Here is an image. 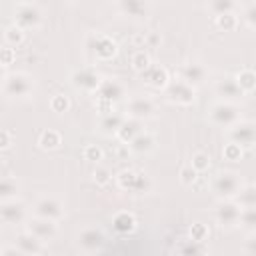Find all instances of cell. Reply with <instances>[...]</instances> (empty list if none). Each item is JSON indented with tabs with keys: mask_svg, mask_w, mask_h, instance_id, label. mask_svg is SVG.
<instances>
[{
	"mask_svg": "<svg viewBox=\"0 0 256 256\" xmlns=\"http://www.w3.org/2000/svg\"><path fill=\"white\" fill-rule=\"evenodd\" d=\"M222 156H224V160H232V162H236V160H240V158L244 156V150H242L238 144L228 142V144L222 148Z\"/></svg>",
	"mask_w": 256,
	"mask_h": 256,
	"instance_id": "cell-40",
	"label": "cell"
},
{
	"mask_svg": "<svg viewBox=\"0 0 256 256\" xmlns=\"http://www.w3.org/2000/svg\"><path fill=\"white\" fill-rule=\"evenodd\" d=\"M208 120L218 128H228L230 130L232 126H236L242 120V116H240V110H238L236 104L220 100V102H216L208 108Z\"/></svg>",
	"mask_w": 256,
	"mask_h": 256,
	"instance_id": "cell-4",
	"label": "cell"
},
{
	"mask_svg": "<svg viewBox=\"0 0 256 256\" xmlns=\"http://www.w3.org/2000/svg\"><path fill=\"white\" fill-rule=\"evenodd\" d=\"M18 198V182L14 176H4L0 182V200L8 202V200H16Z\"/></svg>",
	"mask_w": 256,
	"mask_h": 256,
	"instance_id": "cell-28",
	"label": "cell"
},
{
	"mask_svg": "<svg viewBox=\"0 0 256 256\" xmlns=\"http://www.w3.org/2000/svg\"><path fill=\"white\" fill-rule=\"evenodd\" d=\"M50 108H52V112L62 114V112H66V110L70 108V98L64 96V94H56V96H52V100H50Z\"/></svg>",
	"mask_w": 256,
	"mask_h": 256,
	"instance_id": "cell-39",
	"label": "cell"
},
{
	"mask_svg": "<svg viewBox=\"0 0 256 256\" xmlns=\"http://www.w3.org/2000/svg\"><path fill=\"white\" fill-rule=\"evenodd\" d=\"M106 238H104V232L96 226H88L84 230H80L76 234V244L82 252H88V254H94L98 252L102 246H104Z\"/></svg>",
	"mask_w": 256,
	"mask_h": 256,
	"instance_id": "cell-15",
	"label": "cell"
},
{
	"mask_svg": "<svg viewBox=\"0 0 256 256\" xmlns=\"http://www.w3.org/2000/svg\"><path fill=\"white\" fill-rule=\"evenodd\" d=\"M116 186L124 192H132V194H146L152 190V180L146 172H138V170H120L116 174Z\"/></svg>",
	"mask_w": 256,
	"mask_h": 256,
	"instance_id": "cell-3",
	"label": "cell"
},
{
	"mask_svg": "<svg viewBox=\"0 0 256 256\" xmlns=\"http://www.w3.org/2000/svg\"><path fill=\"white\" fill-rule=\"evenodd\" d=\"M86 46L98 60H104V62L112 60L118 54V44L106 34H90L86 40Z\"/></svg>",
	"mask_w": 256,
	"mask_h": 256,
	"instance_id": "cell-9",
	"label": "cell"
},
{
	"mask_svg": "<svg viewBox=\"0 0 256 256\" xmlns=\"http://www.w3.org/2000/svg\"><path fill=\"white\" fill-rule=\"evenodd\" d=\"M84 160H90V162H100L102 160V156H104V152H102V148L100 146H96V144H88V146H84Z\"/></svg>",
	"mask_w": 256,
	"mask_h": 256,
	"instance_id": "cell-41",
	"label": "cell"
},
{
	"mask_svg": "<svg viewBox=\"0 0 256 256\" xmlns=\"http://www.w3.org/2000/svg\"><path fill=\"white\" fill-rule=\"evenodd\" d=\"M126 114L134 120H148L156 116V104L150 96H130L126 100Z\"/></svg>",
	"mask_w": 256,
	"mask_h": 256,
	"instance_id": "cell-11",
	"label": "cell"
},
{
	"mask_svg": "<svg viewBox=\"0 0 256 256\" xmlns=\"http://www.w3.org/2000/svg\"><path fill=\"white\" fill-rule=\"evenodd\" d=\"M240 208H256V186H244L242 192L236 196Z\"/></svg>",
	"mask_w": 256,
	"mask_h": 256,
	"instance_id": "cell-32",
	"label": "cell"
},
{
	"mask_svg": "<svg viewBox=\"0 0 256 256\" xmlns=\"http://www.w3.org/2000/svg\"><path fill=\"white\" fill-rule=\"evenodd\" d=\"M42 20H44V14H42V8L38 4H34V2L14 4V24L20 26L24 32L40 28Z\"/></svg>",
	"mask_w": 256,
	"mask_h": 256,
	"instance_id": "cell-5",
	"label": "cell"
},
{
	"mask_svg": "<svg viewBox=\"0 0 256 256\" xmlns=\"http://www.w3.org/2000/svg\"><path fill=\"white\" fill-rule=\"evenodd\" d=\"M164 96L172 104L190 106V104L196 102V88L178 78V80H170V84L164 88Z\"/></svg>",
	"mask_w": 256,
	"mask_h": 256,
	"instance_id": "cell-6",
	"label": "cell"
},
{
	"mask_svg": "<svg viewBox=\"0 0 256 256\" xmlns=\"http://www.w3.org/2000/svg\"><path fill=\"white\" fill-rule=\"evenodd\" d=\"M160 40H162V38H160V34H156V32H148V34L144 36V42H146L150 48H152V46H158Z\"/></svg>",
	"mask_w": 256,
	"mask_h": 256,
	"instance_id": "cell-47",
	"label": "cell"
},
{
	"mask_svg": "<svg viewBox=\"0 0 256 256\" xmlns=\"http://www.w3.org/2000/svg\"><path fill=\"white\" fill-rule=\"evenodd\" d=\"M140 78L144 84H148L150 88H156V90H164L170 84L168 70L164 66H158V64H150L144 72H140Z\"/></svg>",
	"mask_w": 256,
	"mask_h": 256,
	"instance_id": "cell-18",
	"label": "cell"
},
{
	"mask_svg": "<svg viewBox=\"0 0 256 256\" xmlns=\"http://www.w3.org/2000/svg\"><path fill=\"white\" fill-rule=\"evenodd\" d=\"M206 8H208V10L214 14V18H216V16H222V14L236 12L238 4H236V2H232V0H214V2H208V4H206Z\"/></svg>",
	"mask_w": 256,
	"mask_h": 256,
	"instance_id": "cell-31",
	"label": "cell"
},
{
	"mask_svg": "<svg viewBox=\"0 0 256 256\" xmlns=\"http://www.w3.org/2000/svg\"><path fill=\"white\" fill-rule=\"evenodd\" d=\"M0 58H2V68L6 70V68H8L12 62H14V58H16V52H14V48H10V46H6V44H4Z\"/></svg>",
	"mask_w": 256,
	"mask_h": 256,
	"instance_id": "cell-45",
	"label": "cell"
},
{
	"mask_svg": "<svg viewBox=\"0 0 256 256\" xmlns=\"http://www.w3.org/2000/svg\"><path fill=\"white\" fill-rule=\"evenodd\" d=\"M92 180H94L96 186H106V184H110V180H112V172H110L106 166H98V164H96V168H94V172H92Z\"/></svg>",
	"mask_w": 256,
	"mask_h": 256,
	"instance_id": "cell-38",
	"label": "cell"
},
{
	"mask_svg": "<svg viewBox=\"0 0 256 256\" xmlns=\"http://www.w3.org/2000/svg\"><path fill=\"white\" fill-rule=\"evenodd\" d=\"M178 176H180V182H182L184 186H192V184L196 182V178H198V172L188 164V166H182V168H180V174H178Z\"/></svg>",
	"mask_w": 256,
	"mask_h": 256,
	"instance_id": "cell-42",
	"label": "cell"
},
{
	"mask_svg": "<svg viewBox=\"0 0 256 256\" xmlns=\"http://www.w3.org/2000/svg\"><path fill=\"white\" fill-rule=\"evenodd\" d=\"M94 96H96L98 102L112 106V104H116V102H120V100L126 98V88H124V84H122L120 80H116V78H104Z\"/></svg>",
	"mask_w": 256,
	"mask_h": 256,
	"instance_id": "cell-13",
	"label": "cell"
},
{
	"mask_svg": "<svg viewBox=\"0 0 256 256\" xmlns=\"http://www.w3.org/2000/svg\"><path fill=\"white\" fill-rule=\"evenodd\" d=\"M152 62H150V56L144 52V50H136L132 56H130V66L140 74V72H144L148 66H150Z\"/></svg>",
	"mask_w": 256,
	"mask_h": 256,
	"instance_id": "cell-36",
	"label": "cell"
},
{
	"mask_svg": "<svg viewBox=\"0 0 256 256\" xmlns=\"http://www.w3.org/2000/svg\"><path fill=\"white\" fill-rule=\"evenodd\" d=\"M242 250H244L246 256H256V232L246 236V240L242 244Z\"/></svg>",
	"mask_w": 256,
	"mask_h": 256,
	"instance_id": "cell-44",
	"label": "cell"
},
{
	"mask_svg": "<svg viewBox=\"0 0 256 256\" xmlns=\"http://www.w3.org/2000/svg\"><path fill=\"white\" fill-rule=\"evenodd\" d=\"M14 246H16L24 256H40L42 250H44V242L38 240V238H36L34 234H30L28 230L16 234V238H14Z\"/></svg>",
	"mask_w": 256,
	"mask_h": 256,
	"instance_id": "cell-20",
	"label": "cell"
},
{
	"mask_svg": "<svg viewBox=\"0 0 256 256\" xmlns=\"http://www.w3.org/2000/svg\"><path fill=\"white\" fill-rule=\"evenodd\" d=\"M136 226H138L136 216H134L132 212H128V210H120V212H116V214L112 216V228H114L118 234H122V236L132 234V232L136 230Z\"/></svg>",
	"mask_w": 256,
	"mask_h": 256,
	"instance_id": "cell-21",
	"label": "cell"
},
{
	"mask_svg": "<svg viewBox=\"0 0 256 256\" xmlns=\"http://www.w3.org/2000/svg\"><path fill=\"white\" fill-rule=\"evenodd\" d=\"M176 256H208V248L204 242H196V240H182L176 248Z\"/></svg>",
	"mask_w": 256,
	"mask_h": 256,
	"instance_id": "cell-25",
	"label": "cell"
},
{
	"mask_svg": "<svg viewBox=\"0 0 256 256\" xmlns=\"http://www.w3.org/2000/svg\"><path fill=\"white\" fill-rule=\"evenodd\" d=\"M32 214L38 216V218H46V220L58 222V220L64 218V204L54 196H42V198H38L34 202Z\"/></svg>",
	"mask_w": 256,
	"mask_h": 256,
	"instance_id": "cell-10",
	"label": "cell"
},
{
	"mask_svg": "<svg viewBox=\"0 0 256 256\" xmlns=\"http://www.w3.org/2000/svg\"><path fill=\"white\" fill-rule=\"evenodd\" d=\"M62 144V136H60V132L58 130H44L42 134H40V138H38V146L42 148V150H56L58 146Z\"/></svg>",
	"mask_w": 256,
	"mask_h": 256,
	"instance_id": "cell-29",
	"label": "cell"
},
{
	"mask_svg": "<svg viewBox=\"0 0 256 256\" xmlns=\"http://www.w3.org/2000/svg\"><path fill=\"white\" fill-rule=\"evenodd\" d=\"M0 220L6 224V226H18V224H24L28 222V208L24 206L22 200H8V202H2L0 206Z\"/></svg>",
	"mask_w": 256,
	"mask_h": 256,
	"instance_id": "cell-14",
	"label": "cell"
},
{
	"mask_svg": "<svg viewBox=\"0 0 256 256\" xmlns=\"http://www.w3.org/2000/svg\"><path fill=\"white\" fill-rule=\"evenodd\" d=\"M26 230L30 234H34L38 240H42L44 244L46 242H52L58 234V226L56 222L52 220H46V218H38V216H32L28 222H26Z\"/></svg>",
	"mask_w": 256,
	"mask_h": 256,
	"instance_id": "cell-16",
	"label": "cell"
},
{
	"mask_svg": "<svg viewBox=\"0 0 256 256\" xmlns=\"http://www.w3.org/2000/svg\"><path fill=\"white\" fill-rule=\"evenodd\" d=\"M208 236H210V230H208L206 224H202V222H194V224H190V228H188V238H190V240L206 242Z\"/></svg>",
	"mask_w": 256,
	"mask_h": 256,
	"instance_id": "cell-37",
	"label": "cell"
},
{
	"mask_svg": "<svg viewBox=\"0 0 256 256\" xmlns=\"http://www.w3.org/2000/svg\"><path fill=\"white\" fill-rule=\"evenodd\" d=\"M228 138H230V142L238 144L242 150L254 148L256 146V122L240 120L236 126H232L228 130Z\"/></svg>",
	"mask_w": 256,
	"mask_h": 256,
	"instance_id": "cell-8",
	"label": "cell"
},
{
	"mask_svg": "<svg viewBox=\"0 0 256 256\" xmlns=\"http://www.w3.org/2000/svg\"><path fill=\"white\" fill-rule=\"evenodd\" d=\"M238 226H242L246 232L254 234L256 232V208H242Z\"/></svg>",
	"mask_w": 256,
	"mask_h": 256,
	"instance_id": "cell-33",
	"label": "cell"
},
{
	"mask_svg": "<svg viewBox=\"0 0 256 256\" xmlns=\"http://www.w3.org/2000/svg\"><path fill=\"white\" fill-rule=\"evenodd\" d=\"M0 256H24V254L16 246H4L2 252H0Z\"/></svg>",
	"mask_w": 256,
	"mask_h": 256,
	"instance_id": "cell-48",
	"label": "cell"
},
{
	"mask_svg": "<svg viewBox=\"0 0 256 256\" xmlns=\"http://www.w3.org/2000/svg\"><path fill=\"white\" fill-rule=\"evenodd\" d=\"M190 166H192L198 174L206 172V170L210 168V156H208V152H202V150L194 152V154L190 156Z\"/></svg>",
	"mask_w": 256,
	"mask_h": 256,
	"instance_id": "cell-34",
	"label": "cell"
},
{
	"mask_svg": "<svg viewBox=\"0 0 256 256\" xmlns=\"http://www.w3.org/2000/svg\"><path fill=\"white\" fill-rule=\"evenodd\" d=\"M244 22L250 28H256V2H250L244 6Z\"/></svg>",
	"mask_w": 256,
	"mask_h": 256,
	"instance_id": "cell-43",
	"label": "cell"
},
{
	"mask_svg": "<svg viewBox=\"0 0 256 256\" xmlns=\"http://www.w3.org/2000/svg\"><path fill=\"white\" fill-rule=\"evenodd\" d=\"M10 144H12V132L6 128L0 130V148L6 150V148H10Z\"/></svg>",
	"mask_w": 256,
	"mask_h": 256,
	"instance_id": "cell-46",
	"label": "cell"
},
{
	"mask_svg": "<svg viewBox=\"0 0 256 256\" xmlns=\"http://www.w3.org/2000/svg\"><path fill=\"white\" fill-rule=\"evenodd\" d=\"M102 76L92 68V66H84V68H78L72 72L70 76V82L76 90L80 92H86V94H96V90L100 88L102 84Z\"/></svg>",
	"mask_w": 256,
	"mask_h": 256,
	"instance_id": "cell-7",
	"label": "cell"
},
{
	"mask_svg": "<svg viewBox=\"0 0 256 256\" xmlns=\"http://www.w3.org/2000/svg\"><path fill=\"white\" fill-rule=\"evenodd\" d=\"M234 78H236V82H238V86H240V90H242L244 94H250V92L256 90V72H254V70L244 68V70L236 72Z\"/></svg>",
	"mask_w": 256,
	"mask_h": 256,
	"instance_id": "cell-27",
	"label": "cell"
},
{
	"mask_svg": "<svg viewBox=\"0 0 256 256\" xmlns=\"http://www.w3.org/2000/svg\"><path fill=\"white\" fill-rule=\"evenodd\" d=\"M4 42H6V46H10V48L20 46V44L24 42V30H22L20 26H16V24L6 26V28H4Z\"/></svg>",
	"mask_w": 256,
	"mask_h": 256,
	"instance_id": "cell-30",
	"label": "cell"
},
{
	"mask_svg": "<svg viewBox=\"0 0 256 256\" xmlns=\"http://www.w3.org/2000/svg\"><path fill=\"white\" fill-rule=\"evenodd\" d=\"M214 22H216V26H218L220 30H224V32H232V30H236V26H238V16H236V12H230V14L216 16Z\"/></svg>",
	"mask_w": 256,
	"mask_h": 256,
	"instance_id": "cell-35",
	"label": "cell"
},
{
	"mask_svg": "<svg viewBox=\"0 0 256 256\" xmlns=\"http://www.w3.org/2000/svg\"><path fill=\"white\" fill-rule=\"evenodd\" d=\"M116 8L124 16H136V18H146L150 14V4L140 2V0H122L116 4Z\"/></svg>",
	"mask_w": 256,
	"mask_h": 256,
	"instance_id": "cell-22",
	"label": "cell"
},
{
	"mask_svg": "<svg viewBox=\"0 0 256 256\" xmlns=\"http://www.w3.org/2000/svg\"><path fill=\"white\" fill-rule=\"evenodd\" d=\"M244 186L246 184H244L242 176L234 170H222L212 180V192L220 200H236V196L242 192Z\"/></svg>",
	"mask_w": 256,
	"mask_h": 256,
	"instance_id": "cell-2",
	"label": "cell"
},
{
	"mask_svg": "<svg viewBox=\"0 0 256 256\" xmlns=\"http://www.w3.org/2000/svg\"><path fill=\"white\" fill-rule=\"evenodd\" d=\"M124 116L122 114H118V112H108V114H102V118H100V122H98V128H100V132L102 134H106V136H110V134H118V130H120V126L124 124Z\"/></svg>",
	"mask_w": 256,
	"mask_h": 256,
	"instance_id": "cell-23",
	"label": "cell"
},
{
	"mask_svg": "<svg viewBox=\"0 0 256 256\" xmlns=\"http://www.w3.org/2000/svg\"><path fill=\"white\" fill-rule=\"evenodd\" d=\"M154 144H156V138L150 134V132H140L130 144H128V148H130V152H134V154H148L152 148H154Z\"/></svg>",
	"mask_w": 256,
	"mask_h": 256,
	"instance_id": "cell-26",
	"label": "cell"
},
{
	"mask_svg": "<svg viewBox=\"0 0 256 256\" xmlns=\"http://www.w3.org/2000/svg\"><path fill=\"white\" fill-rule=\"evenodd\" d=\"M140 132H144V130H142V122H140V120H134V118H126L124 124L120 126V130H118L116 138H118L120 142H124V144H130Z\"/></svg>",
	"mask_w": 256,
	"mask_h": 256,
	"instance_id": "cell-24",
	"label": "cell"
},
{
	"mask_svg": "<svg viewBox=\"0 0 256 256\" xmlns=\"http://www.w3.org/2000/svg\"><path fill=\"white\" fill-rule=\"evenodd\" d=\"M34 78L26 72L8 74L2 68V94L10 100H26L34 94Z\"/></svg>",
	"mask_w": 256,
	"mask_h": 256,
	"instance_id": "cell-1",
	"label": "cell"
},
{
	"mask_svg": "<svg viewBox=\"0 0 256 256\" xmlns=\"http://www.w3.org/2000/svg\"><path fill=\"white\" fill-rule=\"evenodd\" d=\"M214 90H216V94L222 98V102H232V104H234L236 100H240V98L244 96V92L240 90V86H238V82H236L234 76H222V78L216 82Z\"/></svg>",
	"mask_w": 256,
	"mask_h": 256,
	"instance_id": "cell-19",
	"label": "cell"
},
{
	"mask_svg": "<svg viewBox=\"0 0 256 256\" xmlns=\"http://www.w3.org/2000/svg\"><path fill=\"white\" fill-rule=\"evenodd\" d=\"M240 212H242V208L238 206L236 200H220L216 204V208H214V218L220 224V228L230 230V228L238 226Z\"/></svg>",
	"mask_w": 256,
	"mask_h": 256,
	"instance_id": "cell-12",
	"label": "cell"
},
{
	"mask_svg": "<svg viewBox=\"0 0 256 256\" xmlns=\"http://www.w3.org/2000/svg\"><path fill=\"white\" fill-rule=\"evenodd\" d=\"M178 74H180V80H184L186 84H190L194 88L208 80V68L200 62H184L180 66Z\"/></svg>",
	"mask_w": 256,
	"mask_h": 256,
	"instance_id": "cell-17",
	"label": "cell"
}]
</instances>
